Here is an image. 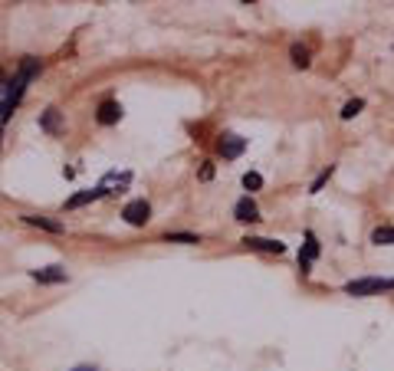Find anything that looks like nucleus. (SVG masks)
Segmentation results:
<instances>
[{"label":"nucleus","instance_id":"nucleus-2","mask_svg":"<svg viewBox=\"0 0 394 371\" xmlns=\"http://www.w3.org/2000/svg\"><path fill=\"white\" fill-rule=\"evenodd\" d=\"M384 289H394V279H381V276H368V279H352L345 286L349 296H374L384 293Z\"/></svg>","mask_w":394,"mask_h":371},{"label":"nucleus","instance_id":"nucleus-22","mask_svg":"<svg viewBox=\"0 0 394 371\" xmlns=\"http://www.w3.org/2000/svg\"><path fill=\"white\" fill-rule=\"evenodd\" d=\"M73 371H99V368H89V365H83V368H73Z\"/></svg>","mask_w":394,"mask_h":371},{"label":"nucleus","instance_id":"nucleus-14","mask_svg":"<svg viewBox=\"0 0 394 371\" xmlns=\"http://www.w3.org/2000/svg\"><path fill=\"white\" fill-rule=\"evenodd\" d=\"M372 243H378V247H391L394 243V227H378L372 233Z\"/></svg>","mask_w":394,"mask_h":371},{"label":"nucleus","instance_id":"nucleus-19","mask_svg":"<svg viewBox=\"0 0 394 371\" xmlns=\"http://www.w3.org/2000/svg\"><path fill=\"white\" fill-rule=\"evenodd\" d=\"M329 175H332V168H329V171H322V175L316 177V184H312V194H316V191H319V187L325 184V181H329Z\"/></svg>","mask_w":394,"mask_h":371},{"label":"nucleus","instance_id":"nucleus-6","mask_svg":"<svg viewBox=\"0 0 394 371\" xmlns=\"http://www.w3.org/2000/svg\"><path fill=\"white\" fill-rule=\"evenodd\" d=\"M319 256V240L312 237V233H306V247H302V253H299V266H302V276L309 273L312 260Z\"/></svg>","mask_w":394,"mask_h":371},{"label":"nucleus","instance_id":"nucleus-3","mask_svg":"<svg viewBox=\"0 0 394 371\" xmlns=\"http://www.w3.org/2000/svg\"><path fill=\"white\" fill-rule=\"evenodd\" d=\"M122 217H125L132 227H145V224L151 220V204L148 201H141V197L139 201H128L125 210H122Z\"/></svg>","mask_w":394,"mask_h":371},{"label":"nucleus","instance_id":"nucleus-18","mask_svg":"<svg viewBox=\"0 0 394 371\" xmlns=\"http://www.w3.org/2000/svg\"><path fill=\"white\" fill-rule=\"evenodd\" d=\"M164 240L168 243H201V237H194V233H168Z\"/></svg>","mask_w":394,"mask_h":371},{"label":"nucleus","instance_id":"nucleus-4","mask_svg":"<svg viewBox=\"0 0 394 371\" xmlns=\"http://www.w3.org/2000/svg\"><path fill=\"white\" fill-rule=\"evenodd\" d=\"M217 148H220V154H224V158H240V154H244V148H246V138H240V135H224Z\"/></svg>","mask_w":394,"mask_h":371},{"label":"nucleus","instance_id":"nucleus-20","mask_svg":"<svg viewBox=\"0 0 394 371\" xmlns=\"http://www.w3.org/2000/svg\"><path fill=\"white\" fill-rule=\"evenodd\" d=\"M211 177H213V168H211V164H204V168H201V181H211Z\"/></svg>","mask_w":394,"mask_h":371},{"label":"nucleus","instance_id":"nucleus-21","mask_svg":"<svg viewBox=\"0 0 394 371\" xmlns=\"http://www.w3.org/2000/svg\"><path fill=\"white\" fill-rule=\"evenodd\" d=\"M3 89H7V82H3V73H0V96H3Z\"/></svg>","mask_w":394,"mask_h":371},{"label":"nucleus","instance_id":"nucleus-15","mask_svg":"<svg viewBox=\"0 0 394 371\" xmlns=\"http://www.w3.org/2000/svg\"><path fill=\"white\" fill-rule=\"evenodd\" d=\"M365 109V99H352V102H345V109H342V119L349 122V119H355L358 112Z\"/></svg>","mask_w":394,"mask_h":371},{"label":"nucleus","instance_id":"nucleus-5","mask_svg":"<svg viewBox=\"0 0 394 371\" xmlns=\"http://www.w3.org/2000/svg\"><path fill=\"white\" fill-rule=\"evenodd\" d=\"M234 217L244 220V224H253V220H260V208H256V201H250V197H240L234 208Z\"/></svg>","mask_w":394,"mask_h":371},{"label":"nucleus","instance_id":"nucleus-13","mask_svg":"<svg viewBox=\"0 0 394 371\" xmlns=\"http://www.w3.org/2000/svg\"><path fill=\"white\" fill-rule=\"evenodd\" d=\"M27 224H33V227H43L50 230V233H63V224L59 220H50V217H36V214H30V217H23Z\"/></svg>","mask_w":394,"mask_h":371},{"label":"nucleus","instance_id":"nucleus-12","mask_svg":"<svg viewBox=\"0 0 394 371\" xmlns=\"http://www.w3.org/2000/svg\"><path fill=\"white\" fill-rule=\"evenodd\" d=\"M40 129H43V131H53V135H56V131L63 129V119H59V112H56V109H46V112H43V115H40Z\"/></svg>","mask_w":394,"mask_h":371},{"label":"nucleus","instance_id":"nucleus-16","mask_svg":"<svg viewBox=\"0 0 394 371\" xmlns=\"http://www.w3.org/2000/svg\"><path fill=\"white\" fill-rule=\"evenodd\" d=\"M293 63L296 66H302V69H306V66H309V50H306V46H293Z\"/></svg>","mask_w":394,"mask_h":371},{"label":"nucleus","instance_id":"nucleus-7","mask_svg":"<svg viewBox=\"0 0 394 371\" xmlns=\"http://www.w3.org/2000/svg\"><path fill=\"white\" fill-rule=\"evenodd\" d=\"M244 243L250 247V250H260V253H286V243L267 240V237H246Z\"/></svg>","mask_w":394,"mask_h":371},{"label":"nucleus","instance_id":"nucleus-10","mask_svg":"<svg viewBox=\"0 0 394 371\" xmlns=\"http://www.w3.org/2000/svg\"><path fill=\"white\" fill-rule=\"evenodd\" d=\"M102 197V191L99 187H92V191H79V194H73L69 201H66V208L76 210V208H83V204H92V201H99Z\"/></svg>","mask_w":394,"mask_h":371},{"label":"nucleus","instance_id":"nucleus-8","mask_svg":"<svg viewBox=\"0 0 394 371\" xmlns=\"http://www.w3.org/2000/svg\"><path fill=\"white\" fill-rule=\"evenodd\" d=\"M99 125H115L118 119H122V106H118V102H112V99H108V102H102V106H99Z\"/></svg>","mask_w":394,"mask_h":371},{"label":"nucleus","instance_id":"nucleus-9","mask_svg":"<svg viewBox=\"0 0 394 371\" xmlns=\"http://www.w3.org/2000/svg\"><path fill=\"white\" fill-rule=\"evenodd\" d=\"M33 279L36 283H66V270H59V266H46V270H33Z\"/></svg>","mask_w":394,"mask_h":371},{"label":"nucleus","instance_id":"nucleus-11","mask_svg":"<svg viewBox=\"0 0 394 371\" xmlns=\"http://www.w3.org/2000/svg\"><path fill=\"white\" fill-rule=\"evenodd\" d=\"M128 181H132V175H128V171H122V175H118V171H112V175H106L102 177V184H99V191H102V194H108V191H112V187H125Z\"/></svg>","mask_w":394,"mask_h":371},{"label":"nucleus","instance_id":"nucleus-23","mask_svg":"<svg viewBox=\"0 0 394 371\" xmlns=\"http://www.w3.org/2000/svg\"><path fill=\"white\" fill-rule=\"evenodd\" d=\"M0 135H3V125H0Z\"/></svg>","mask_w":394,"mask_h":371},{"label":"nucleus","instance_id":"nucleus-17","mask_svg":"<svg viewBox=\"0 0 394 371\" xmlns=\"http://www.w3.org/2000/svg\"><path fill=\"white\" fill-rule=\"evenodd\" d=\"M244 187H246V191H260V187H263V177L256 175V171H246V175H244Z\"/></svg>","mask_w":394,"mask_h":371},{"label":"nucleus","instance_id":"nucleus-1","mask_svg":"<svg viewBox=\"0 0 394 371\" xmlns=\"http://www.w3.org/2000/svg\"><path fill=\"white\" fill-rule=\"evenodd\" d=\"M40 73V59H33V56H27L20 63V69H17V76H13V82L7 89H3V99H0V125L10 119L13 109L20 106L23 92H27V86L33 82V76Z\"/></svg>","mask_w":394,"mask_h":371}]
</instances>
